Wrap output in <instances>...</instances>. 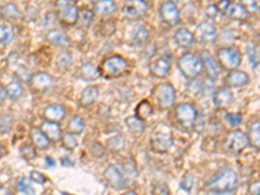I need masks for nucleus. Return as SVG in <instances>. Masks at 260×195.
<instances>
[{
  "label": "nucleus",
  "mask_w": 260,
  "mask_h": 195,
  "mask_svg": "<svg viewBox=\"0 0 260 195\" xmlns=\"http://www.w3.org/2000/svg\"><path fill=\"white\" fill-rule=\"evenodd\" d=\"M72 54L69 51H62L60 54L58 55V64L63 68H66L69 65L72 64Z\"/></svg>",
  "instance_id": "37998d69"
},
{
  "label": "nucleus",
  "mask_w": 260,
  "mask_h": 195,
  "mask_svg": "<svg viewBox=\"0 0 260 195\" xmlns=\"http://www.w3.org/2000/svg\"><path fill=\"white\" fill-rule=\"evenodd\" d=\"M15 186L18 192L24 195H35V190L30 184V181L25 177H18L15 182Z\"/></svg>",
  "instance_id": "f704fd0d"
},
{
  "label": "nucleus",
  "mask_w": 260,
  "mask_h": 195,
  "mask_svg": "<svg viewBox=\"0 0 260 195\" xmlns=\"http://www.w3.org/2000/svg\"><path fill=\"white\" fill-rule=\"evenodd\" d=\"M160 18L168 26L177 25L180 22V9L173 1H165L160 7Z\"/></svg>",
  "instance_id": "f8f14e48"
},
{
  "label": "nucleus",
  "mask_w": 260,
  "mask_h": 195,
  "mask_svg": "<svg viewBox=\"0 0 260 195\" xmlns=\"http://www.w3.org/2000/svg\"><path fill=\"white\" fill-rule=\"evenodd\" d=\"M249 146V137H247V134H245L241 130H231L230 133L227 135V139H225V147L231 154H239Z\"/></svg>",
  "instance_id": "9d476101"
},
{
  "label": "nucleus",
  "mask_w": 260,
  "mask_h": 195,
  "mask_svg": "<svg viewBox=\"0 0 260 195\" xmlns=\"http://www.w3.org/2000/svg\"><path fill=\"white\" fill-rule=\"evenodd\" d=\"M107 146L112 151H120L125 146V139H124L123 135H116V137L109 138L108 142H107Z\"/></svg>",
  "instance_id": "ea45409f"
},
{
  "label": "nucleus",
  "mask_w": 260,
  "mask_h": 195,
  "mask_svg": "<svg viewBox=\"0 0 260 195\" xmlns=\"http://www.w3.org/2000/svg\"><path fill=\"white\" fill-rule=\"evenodd\" d=\"M259 39H260V32H259Z\"/></svg>",
  "instance_id": "680f3d73"
},
{
  "label": "nucleus",
  "mask_w": 260,
  "mask_h": 195,
  "mask_svg": "<svg viewBox=\"0 0 260 195\" xmlns=\"http://www.w3.org/2000/svg\"><path fill=\"white\" fill-rule=\"evenodd\" d=\"M13 30L8 25H0V44H8L13 40Z\"/></svg>",
  "instance_id": "58836bf2"
},
{
  "label": "nucleus",
  "mask_w": 260,
  "mask_h": 195,
  "mask_svg": "<svg viewBox=\"0 0 260 195\" xmlns=\"http://www.w3.org/2000/svg\"><path fill=\"white\" fill-rule=\"evenodd\" d=\"M250 195H260V181H255L250 185Z\"/></svg>",
  "instance_id": "3c124183"
},
{
  "label": "nucleus",
  "mask_w": 260,
  "mask_h": 195,
  "mask_svg": "<svg viewBox=\"0 0 260 195\" xmlns=\"http://www.w3.org/2000/svg\"><path fill=\"white\" fill-rule=\"evenodd\" d=\"M170 72V64L169 62L164 58H159L154 60L150 64V73L155 78H164L165 76H168Z\"/></svg>",
  "instance_id": "dca6fc26"
},
{
  "label": "nucleus",
  "mask_w": 260,
  "mask_h": 195,
  "mask_svg": "<svg viewBox=\"0 0 260 195\" xmlns=\"http://www.w3.org/2000/svg\"><path fill=\"white\" fill-rule=\"evenodd\" d=\"M3 150H4V148H3V146L0 145V156L3 155Z\"/></svg>",
  "instance_id": "13d9d810"
},
{
  "label": "nucleus",
  "mask_w": 260,
  "mask_h": 195,
  "mask_svg": "<svg viewBox=\"0 0 260 195\" xmlns=\"http://www.w3.org/2000/svg\"><path fill=\"white\" fill-rule=\"evenodd\" d=\"M94 20V12L87 9V8H82L80 9V15H78V21L85 26H89Z\"/></svg>",
  "instance_id": "a19ab883"
},
{
  "label": "nucleus",
  "mask_w": 260,
  "mask_h": 195,
  "mask_svg": "<svg viewBox=\"0 0 260 195\" xmlns=\"http://www.w3.org/2000/svg\"><path fill=\"white\" fill-rule=\"evenodd\" d=\"M238 185V174L227 166L217 172L207 182V189L210 193H234Z\"/></svg>",
  "instance_id": "f257e3e1"
},
{
  "label": "nucleus",
  "mask_w": 260,
  "mask_h": 195,
  "mask_svg": "<svg viewBox=\"0 0 260 195\" xmlns=\"http://www.w3.org/2000/svg\"><path fill=\"white\" fill-rule=\"evenodd\" d=\"M174 116L181 127L185 129H192L198 119V112L192 103H181L174 109Z\"/></svg>",
  "instance_id": "423d86ee"
},
{
  "label": "nucleus",
  "mask_w": 260,
  "mask_h": 195,
  "mask_svg": "<svg viewBox=\"0 0 260 195\" xmlns=\"http://www.w3.org/2000/svg\"><path fill=\"white\" fill-rule=\"evenodd\" d=\"M70 1H73V3H74V1H80V0H70Z\"/></svg>",
  "instance_id": "bf43d9fd"
},
{
  "label": "nucleus",
  "mask_w": 260,
  "mask_h": 195,
  "mask_svg": "<svg viewBox=\"0 0 260 195\" xmlns=\"http://www.w3.org/2000/svg\"><path fill=\"white\" fill-rule=\"evenodd\" d=\"M150 146L155 152H166L173 146V134L169 127L158 125L150 138Z\"/></svg>",
  "instance_id": "20e7f679"
},
{
  "label": "nucleus",
  "mask_w": 260,
  "mask_h": 195,
  "mask_svg": "<svg viewBox=\"0 0 260 195\" xmlns=\"http://www.w3.org/2000/svg\"><path fill=\"white\" fill-rule=\"evenodd\" d=\"M0 195H13L12 192L5 186H0Z\"/></svg>",
  "instance_id": "5fc2aeb1"
},
{
  "label": "nucleus",
  "mask_w": 260,
  "mask_h": 195,
  "mask_svg": "<svg viewBox=\"0 0 260 195\" xmlns=\"http://www.w3.org/2000/svg\"><path fill=\"white\" fill-rule=\"evenodd\" d=\"M29 85L34 93H44L54 86V77L46 72H38L32 74Z\"/></svg>",
  "instance_id": "9b49d317"
},
{
  "label": "nucleus",
  "mask_w": 260,
  "mask_h": 195,
  "mask_svg": "<svg viewBox=\"0 0 260 195\" xmlns=\"http://www.w3.org/2000/svg\"><path fill=\"white\" fill-rule=\"evenodd\" d=\"M89 151L93 156H94L95 159H99L101 156H104L105 154V148L104 146L100 145V143H98V142H93L89 147Z\"/></svg>",
  "instance_id": "c03bdc74"
},
{
  "label": "nucleus",
  "mask_w": 260,
  "mask_h": 195,
  "mask_svg": "<svg viewBox=\"0 0 260 195\" xmlns=\"http://www.w3.org/2000/svg\"><path fill=\"white\" fill-rule=\"evenodd\" d=\"M242 5L249 11H258L259 9V3L258 0H242Z\"/></svg>",
  "instance_id": "8fccbe9b"
},
{
  "label": "nucleus",
  "mask_w": 260,
  "mask_h": 195,
  "mask_svg": "<svg viewBox=\"0 0 260 195\" xmlns=\"http://www.w3.org/2000/svg\"><path fill=\"white\" fill-rule=\"evenodd\" d=\"M150 38V32L146 29L145 26H137L134 28L133 32H131V40H133L135 44H143L146 43Z\"/></svg>",
  "instance_id": "2f4dec72"
},
{
  "label": "nucleus",
  "mask_w": 260,
  "mask_h": 195,
  "mask_svg": "<svg viewBox=\"0 0 260 195\" xmlns=\"http://www.w3.org/2000/svg\"><path fill=\"white\" fill-rule=\"evenodd\" d=\"M227 13L229 15V17L234 18V20H246L249 16V12L242 4H230Z\"/></svg>",
  "instance_id": "c85d7f7f"
},
{
  "label": "nucleus",
  "mask_w": 260,
  "mask_h": 195,
  "mask_svg": "<svg viewBox=\"0 0 260 195\" xmlns=\"http://www.w3.org/2000/svg\"><path fill=\"white\" fill-rule=\"evenodd\" d=\"M20 155H21L22 159L28 160V162H32V160H34L36 158L35 147L32 145H28V143H25V145H22L21 147H20Z\"/></svg>",
  "instance_id": "4c0bfd02"
},
{
  "label": "nucleus",
  "mask_w": 260,
  "mask_h": 195,
  "mask_svg": "<svg viewBox=\"0 0 260 195\" xmlns=\"http://www.w3.org/2000/svg\"><path fill=\"white\" fill-rule=\"evenodd\" d=\"M98 95H99V90L97 86H87L86 89H83L80 97V104L82 107H90L95 103Z\"/></svg>",
  "instance_id": "b1692460"
},
{
  "label": "nucleus",
  "mask_w": 260,
  "mask_h": 195,
  "mask_svg": "<svg viewBox=\"0 0 260 195\" xmlns=\"http://www.w3.org/2000/svg\"><path fill=\"white\" fill-rule=\"evenodd\" d=\"M193 186H194V177H193L192 174H186L182 178V181H181V188L186 190V192H190Z\"/></svg>",
  "instance_id": "09e8293b"
},
{
  "label": "nucleus",
  "mask_w": 260,
  "mask_h": 195,
  "mask_svg": "<svg viewBox=\"0 0 260 195\" xmlns=\"http://www.w3.org/2000/svg\"><path fill=\"white\" fill-rule=\"evenodd\" d=\"M116 11V3L113 0H97L94 4V12L99 16L111 15Z\"/></svg>",
  "instance_id": "a878e982"
},
{
  "label": "nucleus",
  "mask_w": 260,
  "mask_h": 195,
  "mask_svg": "<svg viewBox=\"0 0 260 195\" xmlns=\"http://www.w3.org/2000/svg\"><path fill=\"white\" fill-rule=\"evenodd\" d=\"M227 121L229 123V125H230L231 128L239 127L241 123H242V115L237 112L227 113Z\"/></svg>",
  "instance_id": "a18cd8bd"
},
{
  "label": "nucleus",
  "mask_w": 260,
  "mask_h": 195,
  "mask_svg": "<svg viewBox=\"0 0 260 195\" xmlns=\"http://www.w3.org/2000/svg\"><path fill=\"white\" fill-rule=\"evenodd\" d=\"M103 180L112 189H124L128 185V177L121 165L107 166L103 173Z\"/></svg>",
  "instance_id": "6e6552de"
},
{
  "label": "nucleus",
  "mask_w": 260,
  "mask_h": 195,
  "mask_svg": "<svg viewBox=\"0 0 260 195\" xmlns=\"http://www.w3.org/2000/svg\"><path fill=\"white\" fill-rule=\"evenodd\" d=\"M123 195H138V194L135 192H127V193H124Z\"/></svg>",
  "instance_id": "4d7b16f0"
},
{
  "label": "nucleus",
  "mask_w": 260,
  "mask_h": 195,
  "mask_svg": "<svg viewBox=\"0 0 260 195\" xmlns=\"http://www.w3.org/2000/svg\"><path fill=\"white\" fill-rule=\"evenodd\" d=\"M5 98H8L7 97V90H5V86H3V85L0 83V103L5 100Z\"/></svg>",
  "instance_id": "864d4df0"
},
{
  "label": "nucleus",
  "mask_w": 260,
  "mask_h": 195,
  "mask_svg": "<svg viewBox=\"0 0 260 195\" xmlns=\"http://www.w3.org/2000/svg\"><path fill=\"white\" fill-rule=\"evenodd\" d=\"M40 129L47 135V138L51 142L62 141L63 131L59 123H52V121H47V120H46V121L40 125Z\"/></svg>",
  "instance_id": "a211bd4d"
},
{
  "label": "nucleus",
  "mask_w": 260,
  "mask_h": 195,
  "mask_svg": "<svg viewBox=\"0 0 260 195\" xmlns=\"http://www.w3.org/2000/svg\"><path fill=\"white\" fill-rule=\"evenodd\" d=\"M249 74L242 72V70H237V69L230 70V72L228 73L227 78H225V82H227V85L229 86V89H230V87H234V89L243 87L245 85L249 83Z\"/></svg>",
  "instance_id": "2eb2a0df"
},
{
  "label": "nucleus",
  "mask_w": 260,
  "mask_h": 195,
  "mask_svg": "<svg viewBox=\"0 0 260 195\" xmlns=\"http://www.w3.org/2000/svg\"><path fill=\"white\" fill-rule=\"evenodd\" d=\"M217 59L223 68L228 70H234L241 65L242 55L234 47H223L217 52Z\"/></svg>",
  "instance_id": "1a4fd4ad"
},
{
  "label": "nucleus",
  "mask_w": 260,
  "mask_h": 195,
  "mask_svg": "<svg viewBox=\"0 0 260 195\" xmlns=\"http://www.w3.org/2000/svg\"><path fill=\"white\" fill-rule=\"evenodd\" d=\"M148 11V4L145 0H128L124 7V12L127 17L129 18H139L145 16Z\"/></svg>",
  "instance_id": "ddd939ff"
},
{
  "label": "nucleus",
  "mask_w": 260,
  "mask_h": 195,
  "mask_svg": "<svg viewBox=\"0 0 260 195\" xmlns=\"http://www.w3.org/2000/svg\"><path fill=\"white\" fill-rule=\"evenodd\" d=\"M62 143L63 147H64L65 150H68V151H73V150H76V148L78 147V141H77L76 134L68 133V131L65 134H63Z\"/></svg>",
  "instance_id": "c9c22d12"
},
{
  "label": "nucleus",
  "mask_w": 260,
  "mask_h": 195,
  "mask_svg": "<svg viewBox=\"0 0 260 195\" xmlns=\"http://www.w3.org/2000/svg\"><path fill=\"white\" fill-rule=\"evenodd\" d=\"M5 90H7V97L11 100H18L24 95V87H22V83L20 81L9 82L5 86Z\"/></svg>",
  "instance_id": "cd10ccee"
},
{
  "label": "nucleus",
  "mask_w": 260,
  "mask_h": 195,
  "mask_svg": "<svg viewBox=\"0 0 260 195\" xmlns=\"http://www.w3.org/2000/svg\"><path fill=\"white\" fill-rule=\"evenodd\" d=\"M15 76L17 77L20 81H24V82L29 83V81H30V78H32V74L30 73V70L26 68V66H24V65H18L15 72Z\"/></svg>",
  "instance_id": "79ce46f5"
},
{
  "label": "nucleus",
  "mask_w": 260,
  "mask_h": 195,
  "mask_svg": "<svg viewBox=\"0 0 260 195\" xmlns=\"http://www.w3.org/2000/svg\"><path fill=\"white\" fill-rule=\"evenodd\" d=\"M196 35H198L200 42H204V43H212V42H215L217 38L216 28H215L211 22L204 21L198 26V29H196Z\"/></svg>",
  "instance_id": "4468645a"
},
{
  "label": "nucleus",
  "mask_w": 260,
  "mask_h": 195,
  "mask_svg": "<svg viewBox=\"0 0 260 195\" xmlns=\"http://www.w3.org/2000/svg\"><path fill=\"white\" fill-rule=\"evenodd\" d=\"M152 95H154V98L158 101V104L164 109L170 108L174 104V100H176V90L168 82L158 85L154 89V91H152Z\"/></svg>",
  "instance_id": "0eeeda50"
},
{
  "label": "nucleus",
  "mask_w": 260,
  "mask_h": 195,
  "mask_svg": "<svg viewBox=\"0 0 260 195\" xmlns=\"http://www.w3.org/2000/svg\"><path fill=\"white\" fill-rule=\"evenodd\" d=\"M177 65L180 72L186 80H195L196 77L202 74L204 65H203L202 58L198 55L186 52L177 60Z\"/></svg>",
  "instance_id": "f03ea898"
},
{
  "label": "nucleus",
  "mask_w": 260,
  "mask_h": 195,
  "mask_svg": "<svg viewBox=\"0 0 260 195\" xmlns=\"http://www.w3.org/2000/svg\"><path fill=\"white\" fill-rule=\"evenodd\" d=\"M66 129H68V133L72 134H81L85 129V121L82 120L81 116H73L70 117L66 124Z\"/></svg>",
  "instance_id": "7c9ffc66"
},
{
  "label": "nucleus",
  "mask_w": 260,
  "mask_h": 195,
  "mask_svg": "<svg viewBox=\"0 0 260 195\" xmlns=\"http://www.w3.org/2000/svg\"><path fill=\"white\" fill-rule=\"evenodd\" d=\"M13 128V117L8 113L0 115V134H8Z\"/></svg>",
  "instance_id": "e433bc0d"
},
{
  "label": "nucleus",
  "mask_w": 260,
  "mask_h": 195,
  "mask_svg": "<svg viewBox=\"0 0 260 195\" xmlns=\"http://www.w3.org/2000/svg\"><path fill=\"white\" fill-rule=\"evenodd\" d=\"M46 165L47 166H54L55 165V162L52 160V158H50V156H46Z\"/></svg>",
  "instance_id": "6e6d98bb"
},
{
  "label": "nucleus",
  "mask_w": 260,
  "mask_h": 195,
  "mask_svg": "<svg viewBox=\"0 0 260 195\" xmlns=\"http://www.w3.org/2000/svg\"><path fill=\"white\" fill-rule=\"evenodd\" d=\"M213 103L220 107V108H225L233 103V93L229 87H220L219 90H216L215 95H213Z\"/></svg>",
  "instance_id": "6ab92c4d"
},
{
  "label": "nucleus",
  "mask_w": 260,
  "mask_h": 195,
  "mask_svg": "<svg viewBox=\"0 0 260 195\" xmlns=\"http://www.w3.org/2000/svg\"><path fill=\"white\" fill-rule=\"evenodd\" d=\"M125 124H127L128 129L130 130V133L135 134V135H139L146 130V123L143 120H141L137 116H130L125 120Z\"/></svg>",
  "instance_id": "bb28decb"
},
{
  "label": "nucleus",
  "mask_w": 260,
  "mask_h": 195,
  "mask_svg": "<svg viewBox=\"0 0 260 195\" xmlns=\"http://www.w3.org/2000/svg\"><path fill=\"white\" fill-rule=\"evenodd\" d=\"M44 119L52 123H60L65 117V108L62 104H48L44 108Z\"/></svg>",
  "instance_id": "aec40b11"
},
{
  "label": "nucleus",
  "mask_w": 260,
  "mask_h": 195,
  "mask_svg": "<svg viewBox=\"0 0 260 195\" xmlns=\"http://www.w3.org/2000/svg\"><path fill=\"white\" fill-rule=\"evenodd\" d=\"M56 9L60 21L66 26L76 25L78 22L80 9L70 0H56Z\"/></svg>",
  "instance_id": "39448f33"
},
{
  "label": "nucleus",
  "mask_w": 260,
  "mask_h": 195,
  "mask_svg": "<svg viewBox=\"0 0 260 195\" xmlns=\"http://www.w3.org/2000/svg\"><path fill=\"white\" fill-rule=\"evenodd\" d=\"M229 5H230V3H229V0H221L220 3H219V5H217V9L221 12H227L228 8H229Z\"/></svg>",
  "instance_id": "603ef678"
},
{
  "label": "nucleus",
  "mask_w": 260,
  "mask_h": 195,
  "mask_svg": "<svg viewBox=\"0 0 260 195\" xmlns=\"http://www.w3.org/2000/svg\"><path fill=\"white\" fill-rule=\"evenodd\" d=\"M152 112H154V111H152L151 103H150L148 100H142L141 103L137 105V109H135V116L145 121V120L151 117Z\"/></svg>",
  "instance_id": "72a5a7b5"
},
{
  "label": "nucleus",
  "mask_w": 260,
  "mask_h": 195,
  "mask_svg": "<svg viewBox=\"0 0 260 195\" xmlns=\"http://www.w3.org/2000/svg\"><path fill=\"white\" fill-rule=\"evenodd\" d=\"M152 195H170V192L165 184H156L152 188Z\"/></svg>",
  "instance_id": "49530a36"
},
{
  "label": "nucleus",
  "mask_w": 260,
  "mask_h": 195,
  "mask_svg": "<svg viewBox=\"0 0 260 195\" xmlns=\"http://www.w3.org/2000/svg\"><path fill=\"white\" fill-rule=\"evenodd\" d=\"M247 137H249L250 145H253L254 147L260 148V121H255V123L250 125Z\"/></svg>",
  "instance_id": "473e14b6"
},
{
  "label": "nucleus",
  "mask_w": 260,
  "mask_h": 195,
  "mask_svg": "<svg viewBox=\"0 0 260 195\" xmlns=\"http://www.w3.org/2000/svg\"><path fill=\"white\" fill-rule=\"evenodd\" d=\"M62 195H70V194H66V193H63Z\"/></svg>",
  "instance_id": "052dcab7"
},
{
  "label": "nucleus",
  "mask_w": 260,
  "mask_h": 195,
  "mask_svg": "<svg viewBox=\"0 0 260 195\" xmlns=\"http://www.w3.org/2000/svg\"><path fill=\"white\" fill-rule=\"evenodd\" d=\"M174 40L176 43L182 48H189L193 46L195 42V35L186 28H180L177 32H174Z\"/></svg>",
  "instance_id": "412c9836"
},
{
  "label": "nucleus",
  "mask_w": 260,
  "mask_h": 195,
  "mask_svg": "<svg viewBox=\"0 0 260 195\" xmlns=\"http://www.w3.org/2000/svg\"><path fill=\"white\" fill-rule=\"evenodd\" d=\"M129 69V63L120 55H113L111 58L104 59L99 66L100 76L104 78H116L125 74Z\"/></svg>",
  "instance_id": "7ed1b4c3"
},
{
  "label": "nucleus",
  "mask_w": 260,
  "mask_h": 195,
  "mask_svg": "<svg viewBox=\"0 0 260 195\" xmlns=\"http://www.w3.org/2000/svg\"><path fill=\"white\" fill-rule=\"evenodd\" d=\"M1 12V16H3L5 20H9V21H17L18 18L21 17V12L18 11V8L16 7L15 4H5L1 7L0 9Z\"/></svg>",
  "instance_id": "c756f323"
},
{
  "label": "nucleus",
  "mask_w": 260,
  "mask_h": 195,
  "mask_svg": "<svg viewBox=\"0 0 260 195\" xmlns=\"http://www.w3.org/2000/svg\"><path fill=\"white\" fill-rule=\"evenodd\" d=\"M30 139L32 142V146L38 150H47L51 142L40 128H32L30 130Z\"/></svg>",
  "instance_id": "4be33fe9"
},
{
  "label": "nucleus",
  "mask_w": 260,
  "mask_h": 195,
  "mask_svg": "<svg viewBox=\"0 0 260 195\" xmlns=\"http://www.w3.org/2000/svg\"><path fill=\"white\" fill-rule=\"evenodd\" d=\"M30 181L35 182V184L43 185V184H46V182H47V178H46V176H44V174L40 173V172L32 170V172H30Z\"/></svg>",
  "instance_id": "de8ad7c7"
},
{
  "label": "nucleus",
  "mask_w": 260,
  "mask_h": 195,
  "mask_svg": "<svg viewBox=\"0 0 260 195\" xmlns=\"http://www.w3.org/2000/svg\"><path fill=\"white\" fill-rule=\"evenodd\" d=\"M200 58H202L203 65H204V69H206L208 77H210L211 80H216L217 77H219V69H217L216 60L213 59L210 51L203 50L200 52Z\"/></svg>",
  "instance_id": "f3484780"
},
{
  "label": "nucleus",
  "mask_w": 260,
  "mask_h": 195,
  "mask_svg": "<svg viewBox=\"0 0 260 195\" xmlns=\"http://www.w3.org/2000/svg\"><path fill=\"white\" fill-rule=\"evenodd\" d=\"M78 76H80V78H82L83 81H95L100 77V72H99V68H97L94 64L85 63V64H82V66L78 69Z\"/></svg>",
  "instance_id": "5701e85b"
},
{
  "label": "nucleus",
  "mask_w": 260,
  "mask_h": 195,
  "mask_svg": "<svg viewBox=\"0 0 260 195\" xmlns=\"http://www.w3.org/2000/svg\"><path fill=\"white\" fill-rule=\"evenodd\" d=\"M46 40L48 43L55 44V46H66L69 44V38L68 35L63 32L62 30L58 29H52L47 32L46 35Z\"/></svg>",
  "instance_id": "393cba45"
}]
</instances>
